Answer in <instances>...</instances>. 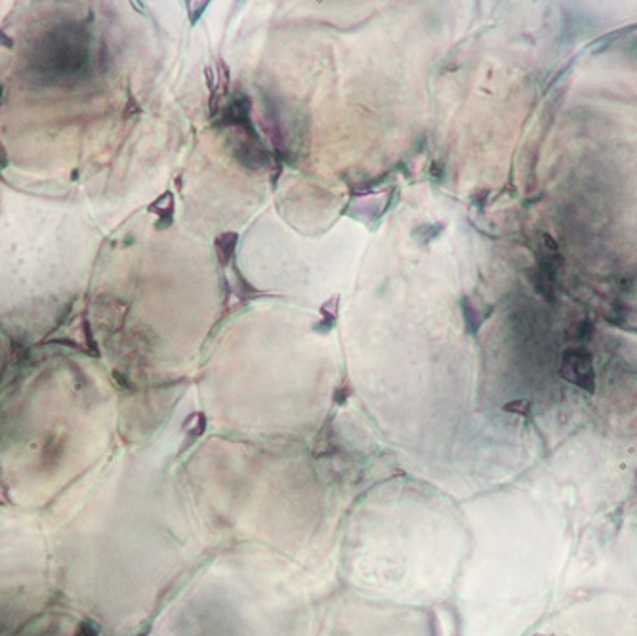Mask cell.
I'll use <instances>...</instances> for the list:
<instances>
[{"label":"cell","instance_id":"cell-1","mask_svg":"<svg viewBox=\"0 0 637 636\" xmlns=\"http://www.w3.org/2000/svg\"><path fill=\"white\" fill-rule=\"evenodd\" d=\"M561 375L580 388L594 392V365H592V357L586 352H567L563 357V365H561Z\"/></svg>","mask_w":637,"mask_h":636},{"label":"cell","instance_id":"cell-2","mask_svg":"<svg viewBox=\"0 0 637 636\" xmlns=\"http://www.w3.org/2000/svg\"><path fill=\"white\" fill-rule=\"evenodd\" d=\"M237 245H239V233L235 232L220 233V235L214 239L216 256H218V262H220L222 268H227L231 262H233Z\"/></svg>","mask_w":637,"mask_h":636},{"label":"cell","instance_id":"cell-3","mask_svg":"<svg viewBox=\"0 0 637 636\" xmlns=\"http://www.w3.org/2000/svg\"><path fill=\"white\" fill-rule=\"evenodd\" d=\"M338 310H340V297H332L330 300L321 306V319H319V323L313 325V331L315 333H330L334 325H336V319H338Z\"/></svg>","mask_w":637,"mask_h":636},{"label":"cell","instance_id":"cell-4","mask_svg":"<svg viewBox=\"0 0 637 636\" xmlns=\"http://www.w3.org/2000/svg\"><path fill=\"white\" fill-rule=\"evenodd\" d=\"M460 304H462V311H464V319H465V327H467V331H470V333H475V331H477V329L481 327V323L485 321L487 313H481V311L477 310V306H475L470 298H464V300H462Z\"/></svg>","mask_w":637,"mask_h":636},{"label":"cell","instance_id":"cell-5","mask_svg":"<svg viewBox=\"0 0 637 636\" xmlns=\"http://www.w3.org/2000/svg\"><path fill=\"white\" fill-rule=\"evenodd\" d=\"M443 224H422L418 225L414 232H412V237H414L420 245H426V243L435 241V239L443 233Z\"/></svg>","mask_w":637,"mask_h":636},{"label":"cell","instance_id":"cell-6","mask_svg":"<svg viewBox=\"0 0 637 636\" xmlns=\"http://www.w3.org/2000/svg\"><path fill=\"white\" fill-rule=\"evenodd\" d=\"M151 210H155V212H158V214H163L160 224L165 225V220L168 222V224H170V222H172V218H166V214H168V216H172V212H174L172 193H170V191L163 193V195L157 199V202H153V205H151ZM163 225H160V228H163Z\"/></svg>","mask_w":637,"mask_h":636},{"label":"cell","instance_id":"cell-7","mask_svg":"<svg viewBox=\"0 0 637 636\" xmlns=\"http://www.w3.org/2000/svg\"><path fill=\"white\" fill-rule=\"evenodd\" d=\"M186 430L189 438H199V436H202V432L207 430V417H204V413H193V415L186 420Z\"/></svg>","mask_w":637,"mask_h":636},{"label":"cell","instance_id":"cell-8","mask_svg":"<svg viewBox=\"0 0 637 636\" xmlns=\"http://www.w3.org/2000/svg\"><path fill=\"white\" fill-rule=\"evenodd\" d=\"M186 6L187 8H197V12H195V10H189V20H191V23L195 25V23L201 20V15H202V12H204V8L210 6V2H187Z\"/></svg>","mask_w":637,"mask_h":636},{"label":"cell","instance_id":"cell-9","mask_svg":"<svg viewBox=\"0 0 637 636\" xmlns=\"http://www.w3.org/2000/svg\"><path fill=\"white\" fill-rule=\"evenodd\" d=\"M204 77H207L208 90H210V94H212V92L216 90V87H218V77H216V71L212 69V67H207V69H204Z\"/></svg>","mask_w":637,"mask_h":636},{"label":"cell","instance_id":"cell-10","mask_svg":"<svg viewBox=\"0 0 637 636\" xmlns=\"http://www.w3.org/2000/svg\"><path fill=\"white\" fill-rule=\"evenodd\" d=\"M350 396H351L350 388H347V386H342V388H338V390L334 392V404L344 405L345 401L350 399Z\"/></svg>","mask_w":637,"mask_h":636}]
</instances>
